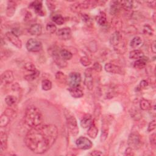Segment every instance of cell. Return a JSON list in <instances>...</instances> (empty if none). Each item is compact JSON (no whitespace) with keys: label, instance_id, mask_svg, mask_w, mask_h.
<instances>
[{"label":"cell","instance_id":"6da1fadb","mask_svg":"<svg viewBox=\"0 0 156 156\" xmlns=\"http://www.w3.org/2000/svg\"><path fill=\"white\" fill-rule=\"evenodd\" d=\"M58 130L54 125H42L32 128L27 133L25 142L33 152L42 154L46 152L56 142Z\"/></svg>","mask_w":156,"mask_h":156},{"label":"cell","instance_id":"7a4b0ae2","mask_svg":"<svg viewBox=\"0 0 156 156\" xmlns=\"http://www.w3.org/2000/svg\"><path fill=\"white\" fill-rule=\"evenodd\" d=\"M25 121L28 126L31 128H36L42 125L43 115L38 108L35 106H29L26 110Z\"/></svg>","mask_w":156,"mask_h":156},{"label":"cell","instance_id":"3957f363","mask_svg":"<svg viewBox=\"0 0 156 156\" xmlns=\"http://www.w3.org/2000/svg\"><path fill=\"white\" fill-rule=\"evenodd\" d=\"M64 115L69 131L72 135L76 136L79 134V128L76 118L70 111L66 109L65 110Z\"/></svg>","mask_w":156,"mask_h":156},{"label":"cell","instance_id":"277c9868","mask_svg":"<svg viewBox=\"0 0 156 156\" xmlns=\"http://www.w3.org/2000/svg\"><path fill=\"white\" fill-rule=\"evenodd\" d=\"M113 119V116L109 115H105L102 117V130L100 140L101 142H104L106 140L109 135V126Z\"/></svg>","mask_w":156,"mask_h":156},{"label":"cell","instance_id":"5b68a950","mask_svg":"<svg viewBox=\"0 0 156 156\" xmlns=\"http://www.w3.org/2000/svg\"><path fill=\"white\" fill-rule=\"evenodd\" d=\"M142 141L140 135L137 132H132L128 140V146L132 149H138L141 146Z\"/></svg>","mask_w":156,"mask_h":156},{"label":"cell","instance_id":"8992f818","mask_svg":"<svg viewBox=\"0 0 156 156\" xmlns=\"http://www.w3.org/2000/svg\"><path fill=\"white\" fill-rule=\"evenodd\" d=\"M26 46L28 51L36 53V52H39L42 50V43L37 39H30L28 40Z\"/></svg>","mask_w":156,"mask_h":156},{"label":"cell","instance_id":"52a82bcc","mask_svg":"<svg viewBox=\"0 0 156 156\" xmlns=\"http://www.w3.org/2000/svg\"><path fill=\"white\" fill-rule=\"evenodd\" d=\"M76 145L77 147L81 149H90L92 146L93 143L88 138L84 137H79L76 141Z\"/></svg>","mask_w":156,"mask_h":156},{"label":"cell","instance_id":"ba28073f","mask_svg":"<svg viewBox=\"0 0 156 156\" xmlns=\"http://www.w3.org/2000/svg\"><path fill=\"white\" fill-rule=\"evenodd\" d=\"M84 84L89 90H92L93 89V78L92 76V69L91 68H87L85 73Z\"/></svg>","mask_w":156,"mask_h":156},{"label":"cell","instance_id":"9c48e42d","mask_svg":"<svg viewBox=\"0 0 156 156\" xmlns=\"http://www.w3.org/2000/svg\"><path fill=\"white\" fill-rule=\"evenodd\" d=\"M81 82V76L77 72H72L68 76V84L70 87H79Z\"/></svg>","mask_w":156,"mask_h":156},{"label":"cell","instance_id":"30bf717a","mask_svg":"<svg viewBox=\"0 0 156 156\" xmlns=\"http://www.w3.org/2000/svg\"><path fill=\"white\" fill-rule=\"evenodd\" d=\"M6 36L7 39L10 41L15 46H16L17 48H22V42L19 39V36L13 33V32H7L6 34Z\"/></svg>","mask_w":156,"mask_h":156},{"label":"cell","instance_id":"8fae6325","mask_svg":"<svg viewBox=\"0 0 156 156\" xmlns=\"http://www.w3.org/2000/svg\"><path fill=\"white\" fill-rule=\"evenodd\" d=\"M57 37L63 40H67L72 37V31L69 28H64L59 29L57 33Z\"/></svg>","mask_w":156,"mask_h":156},{"label":"cell","instance_id":"7c38bea8","mask_svg":"<svg viewBox=\"0 0 156 156\" xmlns=\"http://www.w3.org/2000/svg\"><path fill=\"white\" fill-rule=\"evenodd\" d=\"M104 69L107 73H109L118 74V75L122 74V69L121 68V67L111 63H106L104 65Z\"/></svg>","mask_w":156,"mask_h":156},{"label":"cell","instance_id":"4fadbf2b","mask_svg":"<svg viewBox=\"0 0 156 156\" xmlns=\"http://www.w3.org/2000/svg\"><path fill=\"white\" fill-rule=\"evenodd\" d=\"M14 80L13 73L11 70H6L1 75V81L2 84H9L12 83Z\"/></svg>","mask_w":156,"mask_h":156},{"label":"cell","instance_id":"5bb4252c","mask_svg":"<svg viewBox=\"0 0 156 156\" xmlns=\"http://www.w3.org/2000/svg\"><path fill=\"white\" fill-rule=\"evenodd\" d=\"M29 7L35 10L36 12L40 16H45V13L43 10V6L42 2L40 1H34L32 2Z\"/></svg>","mask_w":156,"mask_h":156},{"label":"cell","instance_id":"9a60e30c","mask_svg":"<svg viewBox=\"0 0 156 156\" xmlns=\"http://www.w3.org/2000/svg\"><path fill=\"white\" fill-rule=\"evenodd\" d=\"M94 121L93 120L92 116L90 114H87L85 115L81 121V126L82 128L87 129L89 128L93 123Z\"/></svg>","mask_w":156,"mask_h":156},{"label":"cell","instance_id":"2e32d148","mask_svg":"<svg viewBox=\"0 0 156 156\" xmlns=\"http://www.w3.org/2000/svg\"><path fill=\"white\" fill-rule=\"evenodd\" d=\"M28 31L32 36H39L42 32V28L40 24L36 23L30 26Z\"/></svg>","mask_w":156,"mask_h":156},{"label":"cell","instance_id":"e0dca14e","mask_svg":"<svg viewBox=\"0 0 156 156\" xmlns=\"http://www.w3.org/2000/svg\"><path fill=\"white\" fill-rule=\"evenodd\" d=\"M113 48L116 53H117L118 54H123L127 51V45L126 42L121 40L118 44L113 46Z\"/></svg>","mask_w":156,"mask_h":156},{"label":"cell","instance_id":"ac0fdd59","mask_svg":"<svg viewBox=\"0 0 156 156\" xmlns=\"http://www.w3.org/2000/svg\"><path fill=\"white\" fill-rule=\"evenodd\" d=\"M16 8V4L13 1H9L7 3L6 9V15L9 17L12 16L15 13Z\"/></svg>","mask_w":156,"mask_h":156},{"label":"cell","instance_id":"d6986e66","mask_svg":"<svg viewBox=\"0 0 156 156\" xmlns=\"http://www.w3.org/2000/svg\"><path fill=\"white\" fill-rule=\"evenodd\" d=\"M148 60V58L146 57H142L139 59H137L134 63V66L137 68L141 70V69L144 68L146 66L147 62Z\"/></svg>","mask_w":156,"mask_h":156},{"label":"cell","instance_id":"ffe728a7","mask_svg":"<svg viewBox=\"0 0 156 156\" xmlns=\"http://www.w3.org/2000/svg\"><path fill=\"white\" fill-rule=\"evenodd\" d=\"M96 21L99 26H106L107 23L106 13L104 12H100L96 17Z\"/></svg>","mask_w":156,"mask_h":156},{"label":"cell","instance_id":"44dd1931","mask_svg":"<svg viewBox=\"0 0 156 156\" xmlns=\"http://www.w3.org/2000/svg\"><path fill=\"white\" fill-rule=\"evenodd\" d=\"M7 135L5 132H0V141H1V151H5L7 148Z\"/></svg>","mask_w":156,"mask_h":156},{"label":"cell","instance_id":"7402d4cb","mask_svg":"<svg viewBox=\"0 0 156 156\" xmlns=\"http://www.w3.org/2000/svg\"><path fill=\"white\" fill-rule=\"evenodd\" d=\"M68 90L70 92V95L75 98H80L84 96L83 91L80 88H79V87H70Z\"/></svg>","mask_w":156,"mask_h":156},{"label":"cell","instance_id":"603a6c76","mask_svg":"<svg viewBox=\"0 0 156 156\" xmlns=\"http://www.w3.org/2000/svg\"><path fill=\"white\" fill-rule=\"evenodd\" d=\"M121 40V36L119 31H115L113 32L110 38V43L113 46L118 44Z\"/></svg>","mask_w":156,"mask_h":156},{"label":"cell","instance_id":"cb8c5ba5","mask_svg":"<svg viewBox=\"0 0 156 156\" xmlns=\"http://www.w3.org/2000/svg\"><path fill=\"white\" fill-rule=\"evenodd\" d=\"M121 9V6L119 1H113L112 4L110 6V13L113 15H117Z\"/></svg>","mask_w":156,"mask_h":156},{"label":"cell","instance_id":"d4e9b609","mask_svg":"<svg viewBox=\"0 0 156 156\" xmlns=\"http://www.w3.org/2000/svg\"><path fill=\"white\" fill-rule=\"evenodd\" d=\"M144 56V53L142 50L135 49L130 52L129 53V59H139L141 57Z\"/></svg>","mask_w":156,"mask_h":156},{"label":"cell","instance_id":"484cf974","mask_svg":"<svg viewBox=\"0 0 156 156\" xmlns=\"http://www.w3.org/2000/svg\"><path fill=\"white\" fill-rule=\"evenodd\" d=\"M59 55L63 60H65L66 61H67L68 60H70L73 57V54L71 52L65 49H60Z\"/></svg>","mask_w":156,"mask_h":156},{"label":"cell","instance_id":"4316f807","mask_svg":"<svg viewBox=\"0 0 156 156\" xmlns=\"http://www.w3.org/2000/svg\"><path fill=\"white\" fill-rule=\"evenodd\" d=\"M98 134V129L95 125V123H93L89 128L87 131L88 135L92 138H95Z\"/></svg>","mask_w":156,"mask_h":156},{"label":"cell","instance_id":"83f0119b","mask_svg":"<svg viewBox=\"0 0 156 156\" xmlns=\"http://www.w3.org/2000/svg\"><path fill=\"white\" fill-rule=\"evenodd\" d=\"M10 117H9L8 115L3 113L1 117H0V127L4 128L8 125V124L10 121Z\"/></svg>","mask_w":156,"mask_h":156},{"label":"cell","instance_id":"f1b7e54d","mask_svg":"<svg viewBox=\"0 0 156 156\" xmlns=\"http://www.w3.org/2000/svg\"><path fill=\"white\" fill-rule=\"evenodd\" d=\"M140 107L143 110H148L152 108V106L149 101L142 99L140 102Z\"/></svg>","mask_w":156,"mask_h":156},{"label":"cell","instance_id":"f546056e","mask_svg":"<svg viewBox=\"0 0 156 156\" xmlns=\"http://www.w3.org/2000/svg\"><path fill=\"white\" fill-rule=\"evenodd\" d=\"M5 102L9 107L14 106L17 102L16 98L13 95H8L5 98Z\"/></svg>","mask_w":156,"mask_h":156},{"label":"cell","instance_id":"4dcf8cb0","mask_svg":"<svg viewBox=\"0 0 156 156\" xmlns=\"http://www.w3.org/2000/svg\"><path fill=\"white\" fill-rule=\"evenodd\" d=\"M121 7L126 10H131L134 7V2L131 1H119Z\"/></svg>","mask_w":156,"mask_h":156},{"label":"cell","instance_id":"1f68e13d","mask_svg":"<svg viewBox=\"0 0 156 156\" xmlns=\"http://www.w3.org/2000/svg\"><path fill=\"white\" fill-rule=\"evenodd\" d=\"M142 39L138 37V36H135L134 37L132 40L131 41V43H130V45L132 48H136L137 47L139 46L141 43H142Z\"/></svg>","mask_w":156,"mask_h":156},{"label":"cell","instance_id":"d6a6232c","mask_svg":"<svg viewBox=\"0 0 156 156\" xmlns=\"http://www.w3.org/2000/svg\"><path fill=\"white\" fill-rule=\"evenodd\" d=\"M52 20L58 25H62L64 23L63 17L59 14H54L52 16Z\"/></svg>","mask_w":156,"mask_h":156},{"label":"cell","instance_id":"836d02e7","mask_svg":"<svg viewBox=\"0 0 156 156\" xmlns=\"http://www.w3.org/2000/svg\"><path fill=\"white\" fill-rule=\"evenodd\" d=\"M42 88L45 91H48L52 88V82L48 79H44L42 82Z\"/></svg>","mask_w":156,"mask_h":156},{"label":"cell","instance_id":"e575fe53","mask_svg":"<svg viewBox=\"0 0 156 156\" xmlns=\"http://www.w3.org/2000/svg\"><path fill=\"white\" fill-rule=\"evenodd\" d=\"M39 75H40V72L38 70H36V72H32V73L25 76V79L28 81H32L35 80Z\"/></svg>","mask_w":156,"mask_h":156},{"label":"cell","instance_id":"d590c367","mask_svg":"<svg viewBox=\"0 0 156 156\" xmlns=\"http://www.w3.org/2000/svg\"><path fill=\"white\" fill-rule=\"evenodd\" d=\"M56 79L59 82L65 83L67 81L66 76L62 72H57L56 74Z\"/></svg>","mask_w":156,"mask_h":156},{"label":"cell","instance_id":"8d00e7d4","mask_svg":"<svg viewBox=\"0 0 156 156\" xmlns=\"http://www.w3.org/2000/svg\"><path fill=\"white\" fill-rule=\"evenodd\" d=\"M46 31H47V32L48 33H49V34H54L57 31V27L53 23H48L46 25Z\"/></svg>","mask_w":156,"mask_h":156},{"label":"cell","instance_id":"74e56055","mask_svg":"<svg viewBox=\"0 0 156 156\" xmlns=\"http://www.w3.org/2000/svg\"><path fill=\"white\" fill-rule=\"evenodd\" d=\"M143 33L146 35H148V36H152L154 34V30L152 28V27L151 26H149V25H145L143 27Z\"/></svg>","mask_w":156,"mask_h":156},{"label":"cell","instance_id":"f35d334b","mask_svg":"<svg viewBox=\"0 0 156 156\" xmlns=\"http://www.w3.org/2000/svg\"><path fill=\"white\" fill-rule=\"evenodd\" d=\"M25 69L30 72H34L37 70L36 66L31 62H28L25 65Z\"/></svg>","mask_w":156,"mask_h":156},{"label":"cell","instance_id":"ab89813d","mask_svg":"<svg viewBox=\"0 0 156 156\" xmlns=\"http://www.w3.org/2000/svg\"><path fill=\"white\" fill-rule=\"evenodd\" d=\"M80 62L84 66H88L92 63L91 60L87 56L81 57L80 59Z\"/></svg>","mask_w":156,"mask_h":156},{"label":"cell","instance_id":"60d3db41","mask_svg":"<svg viewBox=\"0 0 156 156\" xmlns=\"http://www.w3.org/2000/svg\"><path fill=\"white\" fill-rule=\"evenodd\" d=\"M70 8H71V10L75 12H78L82 10L79 2H77V3H75L73 4H72L70 6Z\"/></svg>","mask_w":156,"mask_h":156},{"label":"cell","instance_id":"b9f144b4","mask_svg":"<svg viewBox=\"0 0 156 156\" xmlns=\"http://www.w3.org/2000/svg\"><path fill=\"white\" fill-rule=\"evenodd\" d=\"M4 113L7 115H8L9 117H10V118H14V116H15V112L11 108L6 109L4 112Z\"/></svg>","mask_w":156,"mask_h":156},{"label":"cell","instance_id":"7bdbcfd3","mask_svg":"<svg viewBox=\"0 0 156 156\" xmlns=\"http://www.w3.org/2000/svg\"><path fill=\"white\" fill-rule=\"evenodd\" d=\"M113 20V25L115 26V28L116 29L121 28V26H122V25H121V22L119 20V19L116 18V17H115V18H114Z\"/></svg>","mask_w":156,"mask_h":156},{"label":"cell","instance_id":"ee69618b","mask_svg":"<svg viewBox=\"0 0 156 156\" xmlns=\"http://www.w3.org/2000/svg\"><path fill=\"white\" fill-rule=\"evenodd\" d=\"M93 70H94L95 72L99 73V72H101L102 71V67L101 65L99 63H98V62H95V63L93 64Z\"/></svg>","mask_w":156,"mask_h":156},{"label":"cell","instance_id":"f6af8a7d","mask_svg":"<svg viewBox=\"0 0 156 156\" xmlns=\"http://www.w3.org/2000/svg\"><path fill=\"white\" fill-rule=\"evenodd\" d=\"M155 129V120L153 119L149 123L148 127V132H152Z\"/></svg>","mask_w":156,"mask_h":156},{"label":"cell","instance_id":"bcb514c9","mask_svg":"<svg viewBox=\"0 0 156 156\" xmlns=\"http://www.w3.org/2000/svg\"><path fill=\"white\" fill-rule=\"evenodd\" d=\"M46 5L48 7V9L52 11V10H54L56 9V4H54V3L53 1H46Z\"/></svg>","mask_w":156,"mask_h":156},{"label":"cell","instance_id":"7dc6e473","mask_svg":"<svg viewBox=\"0 0 156 156\" xmlns=\"http://www.w3.org/2000/svg\"><path fill=\"white\" fill-rule=\"evenodd\" d=\"M101 106L98 104L95 107V112H94V115H95V118H99L100 114H101Z\"/></svg>","mask_w":156,"mask_h":156},{"label":"cell","instance_id":"c3c4849f","mask_svg":"<svg viewBox=\"0 0 156 156\" xmlns=\"http://www.w3.org/2000/svg\"><path fill=\"white\" fill-rule=\"evenodd\" d=\"M148 85H149V83L147 81L142 80L139 84V87L141 89H145L148 86Z\"/></svg>","mask_w":156,"mask_h":156},{"label":"cell","instance_id":"681fc988","mask_svg":"<svg viewBox=\"0 0 156 156\" xmlns=\"http://www.w3.org/2000/svg\"><path fill=\"white\" fill-rule=\"evenodd\" d=\"M134 149H132L131 148L129 147L128 148H127L126 149V151L125 152V155H134V151H133Z\"/></svg>","mask_w":156,"mask_h":156},{"label":"cell","instance_id":"f907efd6","mask_svg":"<svg viewBox=\"0 0 156 156\" xmlns=\"http://www.w3.org/2000/svg\"><path fill=\"white\" fill-rule=\"evenodd\" d=\"M149 140H150V142L151 143V145H152L153 146H155V141H156V139H155V134L154 133L152 134L150 137H149Z\"/></svg>","mask_w":156,"mask_h":156},{"label":"cell","instance_id":"816d5d0a","mask_svg":"<svg viewBox=\"0 0 156 156\" xmlns=\"http://www.w3.org/2000/svg\"><path fill=\"white\" fill-rule=\"evenodd\" d=\"M82 19L85 22H87L90 20V16L87 14H82Z\"/></svg>","mask_w":156,"mask_h":156},{"label":"cell","instance_id":"f5cc1de1","mask_svg":"<svg viewBox=\"0 0 156 156\" xmlns=\"http://www.w3.org/2000/svg\"><path fill=\"white\" fill-rule=\"evenodd\" d=\"M90 155H102V153L100 151H96V150H95L92 152H91L90 154H89Z\"/></svg>","mask_w":156,"mask_h":156},{"label":"cell","instance_id":"db71d44e","mask_svg":"<svg viewBox=\"0 0 156 156\" xmlns=\"http://www.w3.org/2000/svg\"><path fill=\"white\" fill-rule=\"evenodd\" d=\"M151 51L154 54L156 53V42L154 41L151 44Z\"/></svg>","mask_w":156,"mask_h":156},{"label":"cell","instance_id":"11a10c76","mask_svg":"<svg viewBox=\"0 0 156 156\" xmlns=\"http://www.w3.org/2000/svg\"><path fill=\"white\" fill-rule=\"evenodd\" d=\"M12 90H13L16 91V90H20V85H19L18 84L16 83V84H13V85H12Z\"/></svg>","mask_w":156,"mask_h":156},{"label":"cell","instance_id":"9f6ffc18","mask_svg":"<svg viewBox=\"0 0 156 156\" xmlns=\"http://www.w3.org/2000/svg\"><path fill=\"white\" fill-rule=\"evenodd\" d=\"M147 3L148 4V6L149 7H151V8L154 9L155 7V4H156V1H149L147 2Z\"/></svg>","mask_w":156,"mask_h":156},{"label":"cell","instance_id":"6f0895ef","mask_svg":"<svg viewBox=\"0 0 156 156\" xmlns=\"http://www.w3.org/2000/svg\"><path fill=\"white\" fill-rule=\"evenodd\" d=\"M152 19H153L154 22L155 23V12L153 13V15H152Z\"/></svg>","mask_w":156,"mask_h":156}]
</instances>
